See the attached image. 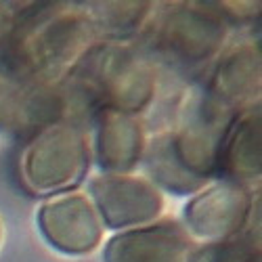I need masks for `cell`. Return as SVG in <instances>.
I'll list each match as a JSON object with an SVG mask.
<instances>
[{
  "label": "cell",
  "instance_id": "ba28073f",
  "mask_svg": "<svg viewBox=\"0 0 262 262\" xmlns=\"http://www.w3.org/2000/svg\"><path fill=\"white\" fill-rule=\"evenodd\" d=\"M3 99H5V86L0 84V101H3Z\"/></svg>",
  "mask_w": 262,
  "mask_h": 262
},
{
  "label": "cell",
  "instance_id": "5b68a950",
  "mask_svg": "<svg viewBox=\"0 0 262 262\" xmlns=\"http://www.w3.org/2000/svg\"><path fill=\"white\" fill-rule=\"evenodd\" d=\"M244 193L235 187H216L206 193L200 202H195L189 210L193 218V227L202 231L200 235H225L239 227L231 218L242 221L244 218Z\"/></svg>",
  "mask_w": 262,
  "mask_h": 262
},
{
  "label": "cell",
  "instance_id": "3957f363",
  "mask_svg": "<svg viewBox=\"0 0 262 262\" xmlns=\"http://www.w3.org/2000/svg\"><path fill=\"white\" fill-rule=\"evenodd\" d=\"M109 262H183L185 239L177 225L133 231L109 244Z\"/></svg>",
  "mask_w": 262,
  "mask_h": 262
},
{
  "label": "cell",
  "instance_id": "52a82bcc",
  "mask_svg": "<svg viewBox=\"0 0 262 262\" xmlns=\"http://www.w3.org/2000/svg\"><path fill=\"white\" fill-rule=\"evenodd\" d=\"M248 254L239 244H225L218 248H210V252L200 254L198 262H248Z\"/></svg>",
  "mask_w": 262,
  "mask_h": 262
},
{
  "label": "cell",
  "instance_id": "7a4b0ae2",
  "mask_svg": "<svg viewBox=\"0 0 262 262\" xmlns=\"http://www.w3.org/2000/svg\"><path fill=\"white\" fill-rule=\"evenodd\" d=\"M223 40V24L202 13L168 17L158 32V47L187 63L206 61Z\"/></svg>",
  "mask_w": 262,
  "mask_h": 262
},
{
  "label": "cell",
  "instance_id": "6da1fadb",
  "mask_svg": "<svg viewBox=\"0 0 262 262\" xmlns=\"http://www.w3.org/2000/svg\"><path fill=\"white\" fill-rule=\"evenodd\" d=\"M89 36V24L80 17H45L24 30L15 49L17 61L32 74H53L82 51Z\"/></svg>",
  "mask_w": 262,
  "mask_h": 262
},
{
  "label": "cell",
  "instance_id": "8992f818",
  "mask_svg": "<svg viewBox=\"0 0 262 262\" xmlns=\"http://www.w3.org/2000/svg\"><path fill=\"white\" fill-rule=\"evenodd\" d=\"M260 120L258 116H248L239 120L223 151H218V164L237 181H244L246 177L252 179L258 174L260 166Z\"/></svg>",
  "mask_w": 262,
  "mask_h": 262
},
{
  "label": "cell",
  "instance_id": "277c9868",
  "mask_svg": "<svg viewBox=\"0 0 262 262\" xmlns=\"http://www.w3.org/2000/svg\"><path fill=\"white\" fill-rule=\"evenodd\" d=\"M42 225L53 244H61V239L74 231V252H89L99 242L97 216L82 198H63L61 202H51L42 210Z\"/></svg>",
  "mask_w": 262,
  "mask_h": 262
}]
</instances>
